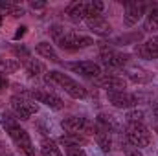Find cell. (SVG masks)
Here are the masks:
<instances>
[{"mask_svg":"<svg viewBox=\"0 0 158 156\" xmlns=\"http://www.w3.org/2000/svg\"><path fill=\"white\" fill-rule=\"evenodd\" d=\"M30 6H31L33 9H44V7H46V4H44V2H31Z\"/></svg>","mask_w":158,"mask_h":156,"instance_id":"f546056e","label":"cell"},{"mask_svg":"<svg viewBox=\"0 0 158 156\" xmlns=\"http://www.w3.org/2000/svg\"><path fill=\"white\" fill-rule=\"evenodd\" d=\"M125 74H127V77L131 79V81H134V83H147V81L153 79V74H151V72L142 70V68H136V66L127 68Z\"/></svg>","mask_w":158,"mask_h":156,"instance_id":"e0dca14e","label":"cell"},{"mask_svg":"<svg viewBox=\"0 0 158 156\" xmlns=\"http://www.w3.org/2000/svg\"><path fill=\"white\" fill-rule=\"evenodd\" d=\"M99 61H101V64H105L107 68L116 70V68H123V66L129 64L131 55H127V53H119V51H116V50L109 48V50H101V53H99Z\"/></svg>","mask_w":158,"mask_h":156,"instance_id":"30bf717a","label":"cell"},{"mask_svg":"<svg viewBox=\"0 0 158 156\" xmlns=\"http://www.w3.org/2000/svg\"><path fill=\"white\" fill-rule=\"evenodd\" d=\"M35 51L39 53L42 59H48V61H52V63H55V64H63V61L59 59V55H57V51L53 50V46H52L50 42H46V40H42V42H39V44L35 46Z\"/></svg>","mask_w":158,"mask_h":156,"instance_id":"2e32d148","label":"cell"},{"mask_svg":"<svg viewBox=\"0 0 158 156\" xmlns=\"http://www.w3.org/2000/svg\"><path fill=\"white\" fill-rule=\"evenodd\" d=\"M85 22H86L88 30H90V31H94V33H96V35H99V37H107V35H110V31H112L110 22H109L103 15L88 17V18H85Z\"/></svg>","mask_w":158,"mask_h":156,"instance_id":"5bb4252c","label":"cell"},{"mask_svg":"<svg viewBox=\"0 0 158 156\" xmlns=\"http://www.w3.org/2000/svg\"><path fill=\"white\" fill-rule=\"evenodd\" d=\"M61 127L66 134L77 136H94V121L85 116H68L61 121Z\"/></svg>","mask_w":158,"mask_h":156,"instance_id":"5b68a950","label":"cell"},{"mask_svg":"<svg viewBox=\"0 0 158 156\" xmlns=\"http://www.w3.org/2000/svg\"><path fill=\"white\" fill-rule=\"evenodd\" d=\"M107 99L112 107L116 109H132L138 105V97L127 90H118V92H107Z\"/></svg>","mask_w":158,"mask_h":156,"instance_id":"8fae6325","label":"cell"},{"mask_svg":"<svg viewBox=\"0 0 158 156\" xmlns=\"http://www.w3.org/2000/svg\"><path fill=\"white\" fill-rule=\"evenodd\" d=\"M64 154L66 156H86V153L79 145H70V147H64Z\"/></svg>","mask_w":158,"mask_h":156,"instance_id":"4316f807","label":"cell"},{"mask_svg":"<svg viewBox=\"0 0 158 156\" xmlns=\"http://www.w3.org/2000/svg\"><path fill=\"white\" fill-rule=\"evenodd\" d=\"M125 138L131 145L142 149L151 143V132L145 123H127L125 127Z\"/></svg>","mask_w":158,"mask_h":156,"instance_id":"8992f818","label":"cell"},{"mask_svg":"<svg viewBox=\"0 0 158 156\" xmlns=\"http://www.w3.org/2000/svg\"><path fill=\"white\" fill-rule=\"evenodd\" d=\"M151 7H156V6H151V4H145V2H127L125 4V11H123V24L127 28L138 24V20L147 15V9Z\"/></svg>","mask_w":158,"mask_h":156,"instance_id":"52a82bcc","label":"cell"},{"mask_svg":"<svg viewBox=\"0 0 158 156\" xmlns=\"http://www.w3.org/2000/svg\"><path fill=\"white\" fill-rule=\"evenodd\" d=\"M143 31H147V33L158 31V6L156 7H151L147 11L145 20H143Z\"/></svg>","mask_w":158,"mask_h":156,"instance_id":"ac0fdd59","label":"cell"},{"mask_svg":"<svg viewBox=\"0 0 158 156\" xmlns=\"http://www.w3.org/2000/svg\"><path fill=\"white\" fill-rule=\"evenodd\" d=\"M66 68L72 70L74 74H79L81 77H86V79H96L99 77L103 72H101V66L94 61H77V63H66Z\"/></svg>","mask_w":158,"mask_h":156,"instance_id":"9c48e42d","label":"cell"},{"mask_svg":"<svg viewBox=\"0 0 158 156\" xmlns=\"http://www.w3.org/2000/svg\"><path fill=\"white\" fill-rule=\"evenodd\" d=\"M50 35L53 42L66 50V51H76V50H83V48H88L94 44V39L88 37V35H83V33H77V31H70L59 24H53L50 26Z\"/></svg>","mask_w":158,"mask_h":156,"instance_id":"7a4b0ae2","label":"cell"},{"mask_svg":"<svg viewBox=\"0 0 158 156\" xmlns=\"http://www.w3.org/2000/svg\"><path fill=\"white\" fill-rule=\"evenodd\" d=\"M121 149H123V154H125V156H143V153H142L138 147L131 145L129 142H127V143H123V145H121Z\"/></svg>","mask_w":158,"mask_h":156,"instance_id":"484cf974","label":"cell"},{"mask_svg":"<svg viewBox=\"0 0 158 156\" xmlns=\"http://www.w3.org/2000/svg\"><path fill=\"white\" fill-rule=\"evenodd\" d=\"M0 156H15L9 149H7V145H6L4 142H0Z\"/></svg>","mask_w":158,"mask_h":156,"instance_id":"83f0119b","label":"cell"},{"mask_svg":"<svg viewBox=\"0 0 158 156\" xmlns=\"http://www.w3.org/2000/svg\"><path fill=\"white\" fill-rule=\"evenodd\" d=\"M28 94H30L37 103H42V105L50 107L52 110H63V109H64V101H63L57 94H53V92H50V90H46V88H31Z\"/></svg>","mask_w":158,"mask_h":156,"instance_id":"ba28073f","label":"cell"},{"mask_svg":"<svg viewBox=\"0 0 158 156\" xmlns=\"http://www.w3.org/2000/svg\"><path fill=\"white\" fill-rule=\"evenodd\" d=\"M0 9L6 11V13H9L11 17H20V15H24V9H22L20 6H17V4H11V2H0Z\"/></svg>","mask_w":158,"mask_h":156,"instance_id":"603a6c76","label":"cell"},{"mask_svg":"<svg viewBox=\"0 0 158 156\" xmlns=\"http://www.w3.org/2000/svg\"><path fill=\"white\" fill-rule=\"evenodd\" d=\"M7 84H9V83H7V77L0 72V92H4V90L7 88Z\"/></svg>","mask_w":158,"mask_h":156,"instance_id":"f1b7e54d","label":"cell"},{"mask_svg":"<svg viewBox=\"0 0 158 156\" xmlns=\"http://www.w3.org/2000/svg\"><path fill=\"white\" fill-rule=\"evenodd\" d=\"M145 114L142 110H129L127 112V123H143Z\"/></svg>","mask_w":158,"mask_h":156,"instance_id":"cb8c5ba5","label":"cell"},{"mask_svg":"<svg viewBox=\"0 0 158 156\" xmlns=\"http://www.w3.org/2000/svg\"><path fill=\"white\" fill-rule=\"evenodd\" d=\"M59 142L64 145V147H70V145H83V143H86V138H83V136H77V134H63L61 138H59Z\"/></svg>","mask_w":158,"mask_h":156,"instance_id":"44dd1931","label":"cell"},{"mask_svg":"<svg viewBox=\"0 0 158 156\" xmlns=\"http://www.w3.org/2000/svg\"><path fill=\"white\" fill-rule=\"evenodd\" d=\"M9 105H11L13 116L17 117V119L20 117L22 121L30 119L33 114L39 112V105L35 103V99H33L28 92H26V94H15V96H11Z\"/></svg>","mask_w":158,"mask_h":156,"instance_id":"277c9868","label":"cell"},{"mask_svg":"<svg viewBox=\"0 0 158 156\" xmlns=\"http://www.w3.org/2000/svg\"><path fill=\"white\" fill-rule=\"evenodd\" d=\"M0 121H2V127L7 132V136L15 143V147L20 151V154L22 156H37L30 134L26 132V129L20 127V121L13 116V112H2Z\"/></svg>","mask_w":158,"mask_h":156,"instance_id":"6da1fadb","label":"cell"},{"mask_svg":"<svg viewBox=\"0 0 158 156\" xmlns=\"http://www.w3.org/2000/svg\"><path fill=\"white\" fill-rule=\"evenodd\" d=\"M19 66H20V63L17 59H4V57H0V72L2 74H13V72L19 70Z\"/></svg>","mask_w":158,"mask_h":156,"instance_id":"7402d4cb","label":"cell"},{"mask_svg":"<svg viewBox=\"0 0 158 156\" xmlns=\"http://www.w3.org/2000/svg\"><path fill=\"white\" fill-rule=\"evenodd\" d=\"M46 81L50 83V84H53V86H57V88H61V90H64L70 97H74V99H85L86 96H88V92H86V88L77 83L76 79H72L68 74H64V72H59V70H50V72H46Z\"/></svg>","mask_w":158,"mask_h":156,"instance_id":"3957f363","label":"cell"},{"mask_svg":"<svg viewBox=\"0 0 158 156\" xmlns=\"http://www.w3.org/2000/svg\"><path fill=\"white\" fill-rule=\"evenodd\" d=\"M13 53H15L19 59H22L24 63H26L28 59H31V55H30V50H28L26 46H13Z\"/></svg>","mask_w":158,"mask_h":156,"instance_id":"d4e9b609","label":"cell"},{"mask_svg":"<svg viewBox=\"0 0 158 156\" xmlns=\"http://www.w3.org/2000/svg\"><path fill=\"white\" fill-rule=\"evenodd\" d=\"M24 68H26V72H28L30 77H37L40 74H46V66L40 61H37V59H28L24 63Z\"/></svg>","mask_w":158,"mask_h":156,"instance_id":"ffe728a7","label":"cell"},{"mask_svg":"<svg viewBox=\"0 0 158 156\" xmlns=\"http://www.w3.org/2000/svg\"><path fill=\"white\" fill-rule=\"evenodd\" d=\"M86 15H88V2L79 0V2H72L66 6V17L76 24L83 22L86 18Z\"/></svg>","mask_w":158,"mask_h":156,"instance_id":"9a60e30c","label":"cell"},{"mask_svg":"<svg viewBox=\"0 0 158 156\" xmlns=\"http://www.w3.org/2000/svg\"><path fill=\"white\" fill-rule=\"evenodd\" d=\"M134 53L140 59H145V61H155V59H158V35L143 40L140 44H136Z\"/></svg>","mask_w":158,"mask_h":156,"instance_id":"4fadbf2b","label":"cell"},{"mask_svg":"<svg viewBox=\"0 0 158 156\" xmlns=\"http://www.w3.org/2000/svg\"><path fill=\"white\" fill-rule=\"evenodd\" d=\"M96 84L99 88H105L107 92H118V90H125L127 88V79L118 76V74H101L99 77L96 79Z\"/></svg>","mask_w":158,"mask_h":156,"instance_id":"7c38bea8","label":"cell"},{"mask_svg":"<svg viewBox=\"0 0 158 156\" xmlns=\"http://www.w3.org/2000/svg\"><path fill=\"white\" fill-rule=\"evenodd\" d=\"M40 156H63L61 149L52 138H42L40 142Z\"/></svg>","mask_w":158,"mask_h":156,"instance_id":"d6986e66","label":"cell"}]
</instances>
